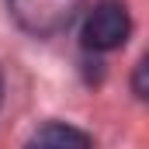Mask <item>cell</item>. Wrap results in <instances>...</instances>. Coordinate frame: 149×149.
Returning <instances> with one entry per match:
<instances>
[{
  "mask_svg": "<svg viewBox=\"0 0 149 149\" xmlns=\"http://www.w3.org/2000/svg\"><path fill=\"white\" fill-rule=\"evenodd\" d=\"M24 149H94V139L66 121H49L24 142Z\"/></svg>",
  "mask_w": 149,
  "mask_h": 149,
  "instance_id": "3957f363",
  "label": "cell"
},
{
  "mask_svg": "<svg viewBox=\"0 0 149 149\" xmlns=\"http://www.w3.org/2000/svg\"><path fill=\"white\" fill-rule=\"evenodd\" d=\"M132 35V14L121 0H97L83 17V49L87 52H114Z\"/></svg>",
  "mask_w": 149,
  "mask_h": 149,
  "instance_id": "7a4b0ae2",
  "label": "cell"
},
{
  "mask_svg": "<svg viewBox=\"0 0 149 149\" xmlns=\"http://www.w3.org/2000/svg\"><path fill=\"white\" fill-rule=\"evenodd\" d=\"M10 17L31 38L63 35L83 10V0H7Z\"/></svg>",
  "mask_w": 149,
  "mask_h": 149,
  "instance_id": "6da1fadb",
  "label": "cell"
},
{
  "mask_svg": "<svg viewBox=\"0 0 149 149\" xmlns=\"http://www.w3.org/2000/svg\"><path fill=\"white\" fill-rule=\"evenodd\" d=\"M0 104H3V73H0Z\"/></svg>",
  "mask_w": 149,
  "mask_h": 149,
  "instance_id": "277c9868",
  "label": "cell"
}]
</instances>
